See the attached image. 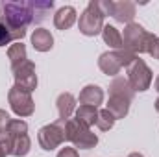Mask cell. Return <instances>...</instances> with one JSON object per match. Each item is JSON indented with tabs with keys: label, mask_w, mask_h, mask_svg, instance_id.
I'll use <instances>...</instances> for the list:
<instances>
[{
	"label": "cell",
	"mask_w": 159,
	"mask_h": 157,
	"mask_svg": "<svg viewBox=\"0 0 159 157\" xmlns=\"http://www.w3.org/2000/svg\"><path fill=\"white\" fill-rule=\"evenodd\" d=\"M156 111H157V113H159V98H157V100H156Z\"/></svg>",
	"instance_id": "30"
},
{
	"label": "cell",
	"mask_w": 159,
	"mask_h": 157,
	"mask_svg": "<svg viewBox=\"0 0 159 157\" xmlns=\"http://www.w3.org/2000/svg\"><path fill=\"white\" fill-rule=\"evenodd\" d=\"M104 11L100 7V0H91L87 4V7L81 11L78 20V28L80 32L87 37H94L98 34H102L104 30Z\"/></svg>",
	"instance_id": "2"
},
{
	"label": "cell",
	"mask_w": 159,
	"mask_h": 157,
	"mask_svg": "<svg viewBox=\"0 0 159 157\" xmlns=\"http://www.w3.org/2000/svg\"><path fill=\"white\" fill-rule=\"evenodd\" d=\"M96 126H98V129H102V131H109V129L115 126V117H113L107 109H102V111H98Z\"/></svg>",
	"instance_id": "23"
},
{
	"label": "cell",
	"mask_w": 159,
	"mask_h": 157,
	"mask_svg": "<svg viewBox=\"0 0 159 157\" xmlns=\"http://www.w3.org/2000/svg\"><path fill=\"white\" fill-rule=\"evenodd\" d=\"M57 157H80L78 150L76 148H70V146H65L57 152Z\"/></svg>",
	"instance_id": "26"
},
{
	"label": "cell",
	"mask_w": 159,
	"mask_h": 157,
	"mask_svg": "<svg viewBox=\"0 0 159 157\" xmlns=\"http://www.w3.org/2000/svg\"><path fill=\"white\" fill-rule=\"evenodd\" d=\"M4 135H9V137H19V135H28V124L20 118H11L7 128H6V133Z\"/></svg>",
	"instance_id": "22"
},
{
	"label": "cell",
	"mask_w": 159,
	"mask_h": 157,
	"mask_svg": "<svg viewBox=\"0 0 159 157\" xmlns=\"http://www.w3.org/2000/svg\"><path fill=\"white\" fill-rule=\"evenodd\" d=\"M139 56L128 52V50H111V52H104L98 57V67L106 76H115L119 74L122 69H128Z\"/></svg>",
	"instance_id": "3"
},
{
	"label": "cell",
	"mask_w": 159,
	"mask_h": 157,
	"mask_svg": "<svg viewBox=\"0 0 159 157\" xmlns=\"http://www.w3.org/2000/svg\"><path fill=\"white\" fill-rule=\"evenodd\" d=\"M7 102H9V107L11 111L17 115V117H32L34 111H35V104H34V98H32V92H26L19 87H11L9 92H7Z\"/></svg>",
	"instance_id": "9"
},
{
	"label": "cell",
	"mask_w": 159,
	"mask_h": 157,
	"mask_svg": "<svg viewBox=\"0 0 159 157\" xmlns=\"http://www.w3.org/2000/svg\"><path fill=\"white\" fill-rule=\"evenodd\" d=\"M7 59H9V63H11V70H13V69H17L19 65H22L24 61H28L26 46L22 44V41H19V43L11 44V46L7 48Z\"/></svg>",
	"instance_id": "19"
},
{
	"label": "cell",
	"mask_w": 159,
	"mask_h": 157,
	"mask_svg": "<svg viewBox=\"0 0 159 157\" xmlns=\"http://www.w3.org/2000/svg\"><path fill=\"white\" fill-rule=\"evenodd\" d=\"M146 54H150L154 59H159V37L154 34H148L146 39Z\"/></svg>",
	"instance_id": "24"
},
{
	"label": "cell",
	"mask_w": 159,
	"mask_h": 157,
	"mask_svg": "<svg viewBox=\"0 0 159 157\" xmlns=\"http://www.w3.org/2000/svg\"><path fill=\"white\" fill-rule=\"evenodd\" d=\"M154 87H156V91L159 92V76L156 78V83H154Z\"/></svg>",
	"instance_id": "28"
},
{
	"label": "cell",
	"mask_w": 159,
	"mask_h": 157,
	"mask_svg": "<svg viewBox=\"0 0 159 157\" xmlns=\"http://www.w3.org/2000/svg\"><path fill=\"white\" fill-rule=\"evenodd\" d=\"M0 146L4 148V152L7 155L13 157H24L30 154L32 148V141L28 135H19V137H9V135H2L0 137Z\"/></svg>",
	"instance_id": "11"
},
{
	"label": "cell",
	"mask_w": 159,
	"mask_h": 157,
	"mask_svg": "<svg viewBox=\"0 0 159 157\" xmlns=\"http://www.w3.org/2000/svg\"><path fill=\"white\" fill-rule=\"evenodd\" d=\"M9 115L4 111V109H0V137L6 133V128H7V124H9Z\"/></svg>",
	"instance_id": "25"
},
{
	"label": "cell",
	"mask_w": 159,
	"mask_h": 157,
	"mask_svg": "<svg viewBox=\"0 0 159 157\" xmlns=\"http://www.w3.org/2000/svg\"><path fill=\"white\" fill-rule=\"evenodd\" d=\"M109 96L124 98V100H128V102L131 104V102H133V96H135V91H133L131 85L128 83V78L117 76V78L109 83Z\"/></svg>",
	"instance_id": "12"
},
{
	"label": "cell",
	"mask_w": 159,
	"mask_h": 157,
	"mask_svg": "<svg viewBox=\"0 0 159 157\" xmlns=\"http://www.w3.org/2000/svg\"><path fill=\"white\" fill-rule=\"evenodd\" d=\"M6 155H7V154H6V152H4V148L0 146V157H6Z\"/></svg>",
	"instance_id": "29"
},
{
	"label": "cell",
	"mask_w": 159,
	"mask_h": 157,
	"mask_svg": "<svg viewBox=\"0 0 159 157\" xmlns=\"http://www.w3.org/2000/svg\"><path fill=\"white\" fill-rule=\"evenodd\" d=\"M106 109L115 117V120L124 118L129 113V102L124 100V98H117V96H109L107 104H106Z\"/></svg>",
	"instance_id": "18"
},
{
	"label": "cell",
	"mask_w": 159,
	"mask_h": 157,
	"mask_svg": "<svg viewBox=\"0 0 159 157\" xmlns=\"http://www.w3.org/2000/svg\"><path fill=\"white\" fill-rule=\"evenodd\" d=\"M65 133H67V141L72 142V146L80 150H91L98 144L96 133H93L91 128L81 126L74 118L65 120Z\"/></svg>",
	"instance_id": "4"
},
{
	"label": "cell",
	"mask_w": 159,
	"mask_h": 157,
	"mask_svg": "<svg viewBox=\"0 0 159 157\" xmlns=\"http://www.w3.org/2000/svg\"><path fill=\"white\" fill-rule=\"evenodd\" d=\"M152 79H154V74L150 70V67L141 59L137 57L129 67H128V83L131 85V89L137 92H144L150 89L152 85Z\"/></svg>",
	"instance_id": "8"
},
{
	"label": "cell",
	"mask_w": 159,
	"mask_h": 157,
	"mask_svg": "<svg viewBox=\"0 0 159 157\" xmlns=\"http://www.w3.org/2000/svg\"><path fill=\"white\" fill-rule=\"evenodd\" d=\"M32 46L37 52H48V50H52V46H54L52 34L48 30H44V28L34 30V34H32Z\"/></svg>",
	"instance_id": "16"
},
{
	"label": "cell",
	"mask_w": 159,
	"mask_h": 157,
	"mask_svg": "<svg viewBox=\"0 0 159 157\" xmlns=\"http://www.w3.org/2000/svg\"><path fill=\"white\" fill-rule=\"evenodd\" d=\"M74 120L80 122L81 126L85 128H91L96 124L98 120V107H93V105H80L74 111Z\"/></svg>",
	"instance_id": "17"
},
{
	"label": "cell",
	"mask_w": 159,
	"mask_h": 157,
	"mask_svg": "<svg viewBox=\"0 0 159 157\" xmlns=\"http://www.w3.org/2000/svg\"><path fill=\"white\" fill-rule=\"evenodd\" d=\"M13 78H15V87L26 91V92H34L37 89V74H35V65L28 59L22 65H19L17 69L11 70Z\"/></svg>",
	"instance_id": "10"
},
{
	"label": "cell",
	"mask_w": 159,
	"mask_h": 157,
	"mask_svg": "<svg viewBox=\"0 0 159 157\" xmlns=\"http://www.w3.org/2000/svg\"><path fill=\"white\" fill-rule=\"evenodd\" d=\"M26 35V32H17L13 28H9L4 20H0V46H6L9 43H19L22 41V37Z\"/></svg>",
	"instance_id": "21"
},
{
	"label": "cell",
	"mask_w": 159,
	"mask_h": 157,
	"mask_svg": "<svg viewBox=\"0 0 159 157\" xmlns=\"http://www.w3.org/2000/svg\"><path fill=\"white\" fill-rule=\"evenodd\" d=\"M148 34L141 24L137 22H131L124 28V34H122V44H124V50L139 56V54H144L146 52V39H148Z\"/></svg>",
	"instance_id": "7"
},
{
	"label": "cell",
	"mask_w": 159,
	"mask_h": 157,
	"mask_svg": "<svg viewBox=\"0 0 159 157\" xmlns=\"http://www.w3.org/2000/svg\"><path fill=\"white\" fill-rule=\"evenodd\" d=\"M128 157H144L143 154H139V152H133V154H129Z\"/></svg>",
	"instance_id": "27"
},
{
	"label": "cell",
	"mask_w": 159,
	"mask_h": 157,
	"mask_svg": "<svg viewBox=\"0 0 159 157\" xmlns=\"http://www.w3.org/2000/svg\"><path fill=\"white\" fill-rule=\"evenodd\" d=\"M100 7H102L104 15L113 17L117 22H122L126 26L133 22V17L137 13L135 4L129 2V0H120V2H115V0H100Z\"/></svg>",
	"instance_id": "6"
},
{
	"label": "cell",
	"mask_w": 159,
	"mask_h": 157,
	"mask_svg": "<svg viewBox=\"0 0 159 157\" xmlns=\"http://www.w3.org/2000/svg\"><path fill=\"white\" fill-rule=\"evenodd\" d=\"M76 9L72 7V6H65V7H59L57 11H56V15H54V26L57 28V30H61V32H65V30H69L74 22H76Z\"/></svg>",
	"instance_id": "13"
},
{
	"label": "cell",
	"mask_w": 159,
	"mask_h": 157,
	"mask_svg": "<svg viewBox=\"0 0 159 157\" xmlns=\"http://www.w3.org/2000/svg\"><path fill=\"white\" fill-rule=\"evenodd\" d=\"M37 141L39 146L46 152H52L56 148H59L65 141H67V133H65V120H56L52 124L43 126L37 133Z\"/></svg>",
	"instance_id": "5"
},
{
	"label": "cell",
	"mask_w": 159,
	"mask_h": 157,
	"mask_svg": "<svg viewBox=\"0 0 159 157\" xmlns=\"http://www.w3.org/2000/svg\"><path fill=\"white\" fill-rule=\"evenodd\" d=\"M104 102V91L98 87V85H85L80 92V104L81 105H93V107H98L100 104Z\"/></svg>",
	"instance_id": "14"
},
{
	"label": "cell",
	"mask_w": 159,
	"mask_h": 157,
	"mask_svg": "<svg viewBox=\"0 0 159 157\" xmlns=\"http://www.w3.org/2000/svg\"><path fill=\"white\" fill-rule=\"evenodd\" d=\"M56 107H57V115L59 120H69L70 115L76 111V98L72 92H61L56 100Z\"/></svg>",
	"instance_id": "15"
},
{
	"label": "cell",
	"mask_w": 159,
	"mask_h": 157,
	"mask_svg": "<svg viewBox=\"0 0 159 157\" xmlns=\"http://www.w3.org/2000/svg\"><path fill=\"white\" fill-rule=\"evenodd\" d=\"M102 39L106 44H109L113 50H124V44H122V34L115 26L111 24H106L104 30H102Z\"/></svg>",
	"instance_id": "20"
},
{
	"label": "cell",
	"mask_w": 159,
	"mask_h": 157,
	"mask_svg": "<svg viewBox=\"0 0 159 157\" xmlns=\"http://www.w3.org/2000/svg\"><path fill=\"white\" fill-rule=\"evenodd\" d=\"M52 9V0H0V20L17 32H26L28 26L41 24Z\"/></svg>",
	"instance_id": "1"
}]
</instances>
